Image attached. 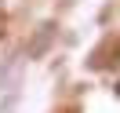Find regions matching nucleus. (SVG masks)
<instances>
[{"label":"nucleus","mask_w":120,"mask_h":113,"mask_svg":"<svg viewBox=\"0 0 120 113\" xmlns=\"http://www.w3.org/2000/svg\"><path fill=\"white\" fill-rule=\"evenodd\" d=\"M55 33H58V26H55V22H40L37 33L29 37V44H26V58H44L47 47L55 44Z\"/></svg>","instance_id":"nucleus-1"}]
</instances>
